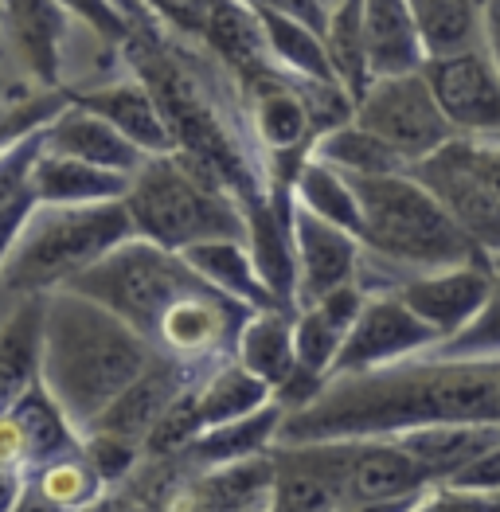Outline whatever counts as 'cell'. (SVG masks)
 Masks as SVG:
<instances>
[{
  "label": "cell",
  "mask_w": 500,
  "mask_h": 512,
  "mask_svg": "<svg viewBox=\"0 0 500 512\" xmlns=\"http://www.w3.org/2000/svg\"><path fill=\"white\" fill-rule=\"evenodd\" d=\"M418 427H500V356H418L329 380L309 407L286 415L278 446L399 438Z\"/></svg>",
  "instance_id": "1"
},
{
  "label": "cell",
  "mask_w": 500,
  "mask_h": 512,
  "mask_svg": "<svg viewBox=\"0 0 500 512\" xmlns=\"http://www.w3.org/2000/svg\"><path fill=\"white\" fill-rule=\"evenodd\" d=\"M157 356L161 352L106 305L75 290L43 298L40 384L79 430L110 411L157 364Z\"/></svg>",
  "instance_id": "2"
},
{
  "label": "cell",
  "mask_w": 500,
  "mask_h": 512,
  "mask_svg": "<svg viewBox=\"0 0 500 512\" xmlns=\"http://www.w3.org/2000/svg\"><path fill=\"white\" fill-rule=\"evenodd\" d=\"M348 180L356 188L360 215H364L360 247L379 262H387L391 270H399L403 274L399 282L415 274L450 270L485 255L411 172L348 176Z\"/></svg>",
  "instance_id": "3"
},
{
  "label": "cell",
  "mask_w": 500,
  "mask_h": 512,
  "mask_svg": "<svg viewBox=\"0 0 500 512\" xmlns=\"http://www.w3.org/2000/svg\"><path fill=\"white\" fill-rule=\"evenodd\" d=\"M133 219L125 200L114 204H36L12 255L0 270V294L16 301L67 290L94 262L129 243Z\"/></svg>",
  "instance_id": "4"
},
{
  "label": "cell",
  "mask_w": 500,
  "mask_h": 512,
  "mask_svg": "<svg viewBox=\"0 0 500 512\" xmlns=\"http://www.w3.org/2000/svg\"><path fill=\"white\" fill-rule=\"evenodd\" d=\"M125 208L137 239H149L172 255H184L200 243L247 239L243 204L180 153L149 157L129 184Z\"/></svg>",
  "instance_id": "5"
},
{
  "label": "cell",
  "mask_w": 500,
  "mask_h": 512,
  "mask_svg": "<svg viewBox=\"0 0 500 512\" xmlns=\"http://www.w3.org/2000/svg\"><path fill=\"white\" fill-rule=\"evenodd\" d=\"M208 286V278H200L184 255H172L165 247L133 235L118 251H110L86 274H79L67 290L106 305L133 333L153 344L168 313Z\"/></svg>",
  "instance_id": "6"
},
{
  "label": "cell",
  "mask_w": 500,
  "mask_h": 512,
  "mask_svg": "<svg viewBox=\"0 0 500 512\" xmlns=\"http://www.w3.org/2000/svg\"><path fill=\"white\" fill-rule=\"evenodd\" d=\"M356 126L375 133L387 149H395L411 169L430 161L438 149H446L458 133L438 110L430 83L415 75H395V79H375L368 94L356 106Z\"/></svg>",
  "instance_id": "7"
},
{
  "label": "cell",
  "mask_w": 500,
  "mask_h": 512,
  "mask_svg": "<svg viewBox=\"0 0 500 512\" xmlns=\"http://www.w3.org/2000/svg\"><path fill=\"white\" fill-rule=\"evenodd\" d=\"M438 344H442L438 333L430 325H422L395 290H379V294H368V301H364L348 341L336 356L329 380L383 372V368H395V364H407V360L434 352Z\"/></svg>",
  "instance_id": "8"
},
{
  "label": "cell",
  "mask_w": 500,
  "mask_h": 512,
  "mask_svg": "<svg viewBox=\"0 0 500 512\" xmlns=\"http://www.w3.org/2000/svg\"><path fill=\"white\" fill-rule=\"evenodd\" d=\"M422 79L458 137L493 141L500 137V71L489 47L426 59Z\"/></svg>",
  "instance_id": "9"
},
{
  "label": "cell",
  "mask_w": 500,
  "mask_h": 512,
  "mask_svg": "<svg viewBox=\"0 0 500 512\" xmlns=\"http://www.w3.org/2000/svg\"><path fill=\"white\" fill-rule=\"evenodd\" d=\"M411 176L430 188V196L477 243V251L493 258L500 255V196L485 184V176L473 169L461 137H454L446 149H438L430 161L415 165Z\"/></svg>",
  "instance_id": "10"
},
{
  "label": "cell",
  "mask_w": 500,
  "mask_h": 512,
  "mask_svg": "<svg viewBox=\"0 0 500 512\" xmlns=\"http://www.w3.org/2000/svg\"><path fill=\"white\" fill-rule=\"evenodd\" d=\"M395 294L422 325L438 333V341H450L481 317L485 301L493 294V255H481L450 270H434V274H415L399 282Z\"/></svg>",
  "instance_id": "11"
},
{
  "label": "cell",
  "mask_w": 500,
  "mask_h": 512,
  "mask_svg": "<svg viewBox=\"0 0 500 512\" xmlns=\"http://www.w3.org/2000/svg\"><path fill=\"white\" fill-rule=\"evenodd\" d=\"M71 430L75 423L59 411L47 387L36 384L8 415H0V470H47L51 462L83 454V438Z\"/></svg>",
  "instance_id": "12"
},
{
  "label": "cell",
  "mask_w": 500,
  "mask_h": 512,
  "mask_svg": "<svg viewBox=\"0 0 500 512\" xmlns=\"http://www.w3.org/2000/svg\"><path fill=\"white\" fill-rule=\"evenodd\" d=\"M290 243L293 266H297V309L356 282L360 262H364L360 239L317 219L313 212H305L301 204H293Z\"/></svg>",
  "instance_id": "13"
},
{
  "label": "cell",
  "mask_w": 500,
  "mask_h": 512,
  "mask_svg": "<svg viewBox=\"0 0 500 512\" xmlns=\"http://www.w3.org/2000/svg\"><path fill=\"white\" fill-rule=\"evenodd\" d=\"M274 505L270 512H344L348 442L274 446Z\"/></svg>",
  "instance_id": "14"
},
{
  "label": "cell",
  "mask_w": 500,
  "mask_h": 512,
  "mask_svg": "<svg viewBox=\"0 0 500 512\" xmlns=\"http://www.w3.org/2000/svg\"><path fill=\"white\" fill-rule=\"evenodd\" d=\"M434 481V473L407 454L395 438H364L348 442L344 458V512L364 509V505H391L422 497Z\"/></svg>",
  "instance_id": "15"
},
{
  "label": "cell",
  "mask_w": 500,
  "mask_h": 512,
  "mask_svg": "<svg viewBox=\"0 0 500 512\" xmlns=\"http://www.w3.org/2000/svg\"><path fill=\"white\" fill-rule=\"evenodd\" d=\"M200 380H204V372L184 368V364H176V360H168V356H157V364H153L137 384L129 387L110 411H102V415L86 427V434L122 438V442H133V446L145 450L149 434H153L157 423L172 411V403H176L188 387L200 384Z\"/></svg>",
  "instance_id": "16"
},
{
  "label": "cell",
  "mask_w": 500,
  "mask_h": 512,
  "mask_svg": "<svg viewBox=\"0 0 500 512\" xmlns=\"http://www.w3.org/2000/svg\"><path fill=\"white\" fill-rule=\"evenodd\" d=\"M71 16L59 0H0V36L43 86H59Z\"/></svg>",
  "instance_id": "17"
},
{
  "label": "cell",
  "mask_w": 500,
  "mask_h": 512,
  "mask_svg": "<svg viewBox=\"0 0 500 512\" xmlns=\"http://www.w3.org/2000/svg\"><path fill=\"white\" fill-rule=\"evenodd\" d=\"M71 102L90 110V114H98V118H106L145 157H168V153H176V137L168 129L161 102L153 98L149 86L137 83V79L98 86V90H86V94H71Z\"/></svg>",
  "instance_id": "18"
},
{
  "label": "cell",
  "mask_w": 500,
  "mask_h": 512,
  "mask_svg": "<svg viewBox=\"0 0 500 512\" xmlns=\"http://www.w3.org/2000/svg\"><path fill=\"white\" fill-rule=\"evenodd\" d=\"M274 505V458L215 466L200 481L184 485L168 512H270Z\"/></svg>",
  "instance_id": "19"
},
{
  "label": "cell",
  "mask_w": 500,
  "mask_h": 512,
  "mask_svg": "<svg viewBox=\"0 0 500 512\" xmlns=\"http://www.w3.org/2000/svg\"><path fill=\"white\" fill-rule=\"evenodd\" d=\"M364 286H344L329 298L313 301V305H301L293 313V348H297V364L321 380L333 376V364L340 356V348L348 341L360 309H364Z\"/></svg>",
  "instance_id": "20"
},
{
  "label": "cell",
  "mask_w": 500,
  "mask_h": 512,
  "mask_svg": "<svg viewBox=\"0 0 500 512\" xmlns=\"http://www.w3.org/2000/svg\"><path fill=\"white\" fill-rule=\"evenodd\" d=\"M47 149L51 153H63V157H75L86 161L94 169L118 172V176H137L141 165L149 161L129 137H122L118 129L110 126L106 118L90 114L83 106H67L51 126H47Z\"/></svg>",
  "instance_id": "21"
},
{
  "label": "cell",
  "mask_w": 500,
  "mask_h": 512,
  "mask_svg": "<svg viewBox=\"0 0 500 512\" xmlns=\"http://www.w3.org/2000/svg\"><path fill=\"white\" fill-rule=\"evenodd\" d=\"M360 20H364L372 79H395V75L422 71L426 51H422L407 0H360Z\"/></svg>",
  "instance_id": "22"
},
{
  "label": "cell",
  "mask_w": 500,
  "mask_h": 512,
  "mask_svg": "<svg viewBox=\"0 0 500 512\" xmlns=\"http://www.w3.org/2000/svg\"><path fill=\"white\" fill-rule=\"evenodd\" d=\"M43 356V298L16 301L0 321V415H8L40 384Z\"/></svg>",
  "instance_id": "23"
},
{
  "label": "cell",
  "mask_w": 500,
  "mask_h": 512,
  "mask_svg": "<svg viewBox=\"0 0 500 512\" xmlns=\"http://www.w3.org/2000/svg\"><path fill=\"white\" fill-rule=\"evenodd\" d=\"M188 266L208 278L215 290H223L227 298L243 301L254 313H293L290 305L274 298V290L262 282L254 255H250L247 239H219V243H200L192 251H184Z\"/></svg>",
  "instance_id": "24"
},
{
  "label": "cell",
  "mask_w": 500,
  "mask_h": 512,
  "mask_svg": "<svg viewBox=\"0 0 500 512\" xmlns=\"http://www.w3.org/2000/svg\"><path fill=\"white\" fill-rule=\"evenodd\" d=\"M129 184H133L129 176L94 169L86 161L51 153V149H43L36 169H32V192H36L40 204H71V208L114 204V200L129 196Z\"/></svg>",
  "instance_id": "25"
},
{
  "label": "cell",
  "mask_w": 500,
  "mask_h": 512,
  "mask_svg": "<svg viewBox=\"0 0 500 512\" xmlns=\"http://www.w3.org/2000/svg\"><path fill=\"white\" fill-rule=\"evenodd\" d=\"M407 454H415L434 481H458L481 458L500 450V427H418L395 438Z\"/></svg>",
  "instance_id": "26"
},
{
  "label": "cell",
  "mask_w": 500,
  "mask_h": 512,
  "mask_svg": "<svg viewBox=\"0 0 500 512\" xmlns=\"http://www.w3.org/2000/svg\"><path fill=\"white\" fill-rule=\"evenodd\" d=\"M426 59H446L485 47L489 0H407Z\"/></svg>",
  "instance_id": "27"
},
{
  "label": "cell",
  "mask_w": 500,
  "mask_h": 512,
  "mask_svg": "<svg viewBox=\"0 0 500 512\" xmlns=\"http://www.w3.org/2000/svg\"><path fill=\"white\" fill-rule=\"evenodd\" d=\"M235 360L278 395L301 372L293 348V313H254L239 337Z\"/></svg>",
  "instance_id": "28"
},
{
  "label": "cell",
  "mask_w": 500,
  "mask_h": 512,
  "mask_svg": "<svg viewBox=\"0 0 500 512\" xmlns=\"http://www.w3.org/2000/svg\"><path fill=\"white\" fill-rule=\"evenodd\" d=\"M258 36L266 43V55L293 79H309V83H336L329 51H325V36L297 24L290 16L266 12V8H250Z\"/></svg>",
  "instance_id": "29"
},
{
  "label": "cell",
  "mask_w": 500,
  "mask_h": 512,
  "mask_svg": "<svg viewBox=\"0 0 500 512\" xmlns=\"http://www.w3.org/2000/svg\"><path fill=\"white\" fill-rule=\"evenodd\" d=\"M282 423H286L282 403H266L262 411H254V415L239 419V423L204 430V434L184 450V458H188L192 466H200V470L231 466V462H247V458L266 454V446L278 438Z\"/></svg>",
  "instance_id": "30"
},
{
  "label": "cell",
  "mask_w": 500,
  "mask_h": 512,
  "mask_svg": "<svg viewBox=\"0 0 500 512\" xmlns=\"http://www.w3.org/2000/svg\"><path fill=\"white\" fill-rule=\"evenodd\" d=\"M266 403H274V391L254 380L239 360H227L219 368H211L208 376L196 384V415H200V434L227 423H239L254 411H262Z\"/></svg>",
  "instance_id": "31"
},
{
  "label": "cell",
  "mask_w": 500,
  "mask_h": 512,
  "mask_svg": "<svg viewBox=\"0 0 500 512\" xmlns=\"http://www.w3.org/2000/svg\"><path fill=\"white\" fill-rule=\"evenodd\" d=\"M309 157L329 165V169L344 172V176H395V172H411V165L395 149H387L375 133H368L356 122L321 133L313 141Z\"/></svg>",
  "instance_id": "32"
},
{
  "label": "cell",
  "mask_w": 500,
  "mask_h": 512,
  "mask_svg": "<svg viewBox=\"0 0 500 512\" xmlns=\"http://www.w3.org/2000/svg\"><path fill=\"white\" fill-rule=\"evenodd\" d=\"M293 204H301L305 212H313L317 219L333 223L348 235H364V215H360V200H356V188L344 172L329 169L321 161H305L297 180H293Z\"/></svg>",
  "instance_id": "33"
},
{
  "label": "cell",
  "mask_w": 500,
  "mask_h": 512,
  "mask_svg": "<svg viewBox=\"0 0 500 512\" xmlns=\"http://www.w3.org/2000/svg\"><path fill=\"white\" fill-rule=\"evenodd\" d=\"M325 51L333 63L336 83L348 90V98L360 106V98L375 83L368 67V43H364V20H360V0H340L329 8V28H325Z\"/></svg>",
  "instance_id": "34"
},
{
  "label": "cell",
  "mask_w": 500,
  "mask_h": 512,
  "mask_svg": "<svg viewBox=\"0 0 500 512\" xmlns=\"http://www.w3.org/2000/svg\"><path fill=\"white\" fill-rule=\"evenodd\" d=\"M426 356H442V360H469V356H500V255L493 258V294L485 301L481 317L450 341H442Z\"/></svg>",
  "instance_id": "35"
},
{
  "label": "cell",
  "mask_w": 500,
  "mask_h": 512,
  "mask_svg": "<svg viewBox=\"0 0 500 512\" xmlns=\"http://www.w3.org/2000/svg\"><path fill=\"white\" fill-rule=\"evenodd\" d=\"M47 501L63 505V509H75V505H94L98 501V489H102V477L94 473V466L86 462V454H75V458H63V462H51L47 470H40V481H36Z\"/></svg>",
  "instance_id": "36"
},
{
  "label": "cell",
  "mask_w": 500,
  "mask_h": 512,
  "mask_svg": "<svg viewBox=\"0 0 500 512\" xmlns=\"http://www.w3.org/2000/svg\"><path fill=\"white\" fill-rule=\"evenodd\" d=\"M59 4L67 8L71 20H83L86 28L94 36H102V40L125 43L129 32H133V24H129V16H125V8L118 0H59Z\"/></svg>",
  "instance_id": "37"
},
{
  "label": "cell",
  "mask_w": 500,
  "mask_h": 512,
  "mask_svg": "<svg viewBox=\"0 0 500 512\" xmlns=\"http://www.w3.org/2000/svg\"><path fill=\"white\" fill-rule=\"evenodd\" d=\"M239 4H247V8H266V12H278V16H290V20L305 24V28H313V32H321V36H325V28H329V8H325L321 0H239Z\"/></svg>",
  "instance_id": "38"
},
{
  "label": "cell",
  "mask_w": 500,
  "mask_h": 512,
  "mask_svg": "<svg viewBox=\"0 0 500 512\" xmlns=\"http://www.w3.org/2000/svg\"><path fill=\"white\" fill-rule=\"evenodd\" d=\"M36 192L28 188V192H20L12 204H4L0 208V270H4V262L12 255V247H16V239H20V231H24V223H28V215L36 212Z\"/></svg>",
  "instance_id": "39"
},
{
  "label": "cell",
  "mask_w": 500,
  "mask_h": 512,
  "mask_svg": "<svg viewBox=\"0 0 500 512\" xmlns=\"http://www.w3.org/2000/svg\"><path fill=\"white\" fill-rule=\"evenodd\" d=\"M465 141V153L473 161V169L485 176V184L500 196V137L493 141H473V137H461Z\"/></svg>",
  "instance_id": "40"
},
{
  "label": "cell",
  "mask_w": 500,
  "mask_h": 512,
  "mask_svg": "<svg viewBox=\"0 0 500 512\" xmlns=\"http://www.w3.org/2000/svg\"><path fill=\"white\" fill-rule=\"evenodd\" d=\"M485 47H489V55H493L500 71V0L485 4Z\"/></svg>",
  "instance_id": "41"
},
{
  "label": "cell",
  "mask_w": 500,
  "mask_h": 512,
  "mask_svg": "<svg viewBox=\"0 0 500 512\" xmlns=\"http://www.w3.org/2000/svg\"><path fill=\"white\" fill-rule=\"evenodd\" d=\"M12 512H67V509H63V505H55V501H47L36 485H32V489L24 485V493H20V501H16V509Z\"/></svg>",
  "instance_id": "42"
},
{
  "label": "cell",
  "mask_w": 500,
  "mask_h": 512,
  "mask_svg": "<svg viewBox=\"0 0 500 512\" xmlns=\"http://www.w3.org/2000/svg\"><path fill=\"white\" fill-rule=\"evenodd\" d=\"M20 493H24V481H20V473L0 470V512H12V509H16Z\"/></svg>",
  "instance_id": "43"
},
{
  "label": "cell",
  "mask_w": 500,
  "mask_h": 512,
  "mask_svg": "<svg viewBox=\"0 0 500 512\" xmlns=\"http://www.w3.org/2000/svg\"><path fill=\"white\" fill-rule=\"evenodd\" d=\"M321 4H325V8H336V4H340V0H321Z\"/></svg>",
  "instance_id": "44"
}]
</instances>
